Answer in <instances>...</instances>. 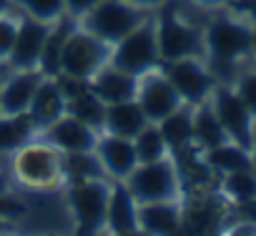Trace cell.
Listing matches in <instances>:
<instances>
[{"mask_svg":"<svg viewBox=\"0 0 256 236\" xmlns=\"http://www.w3.org/2000/svg\"><path fill=\"white\" fill-rule=\"evenodd\" d=\"M134 146H136V158L138 164H154V161H161L166 158V141L158 131L156 124H148L136 138H134Z\"/></svg>","mask_w":256,"mask_h":236,"instance_id":"83f0119b","label":"cell"},{"mask_svg":"<svg viewBox=\"0 0 256 236\" xmlns=\"http://www.w3.org/2000/svg\"><path fill=\"white\" fill-rule=\"evenodd\" d=\"M164 141H166V148L171 151H184L194 144V106H178L174 113H168L164 121L156 124Z\"/></svg>","mask_w":256,"mask_h":236,"instance_id":"44dd1931","label":"cell"},{"mask_svg":"<svg viewBox=\"0 0 256 236\" xmlns=\"http://www.w3.org/2000/svg\"><path fill=\"white\" fill-rule=\"evenodd\" d=\"M76 26H78V20L70 18L68 13L63 18H58L56 23H50L46 48H43V56H40V66H38L46 78H56L60 73V53H63V46H66V40H68V36L73 33Z\"/></svg>","mask_w":256,"mask_h":236,"instance_id":"7402d4cb","label":"cell"},{"mask_svg":"<svg viewBox=\"0 0 256 236\" xmlns=\"http://www.w3.org/2000/svg\"><path fill=\"white\" fill-rule=\"evenodd\" d=\"M161 70L186 106H198L208 100L216 86V78L211 76L204 58H178L171 63H161Z\"/></svg>","mask_w":256,"mask_h":236,"instance_id":"30bf717a","label":"cell"},{"mask_svg":"<svg viewBox=\"0 0 256 236\" xmlns=\"http://www.w3.org/2000/svg\"><path fill=\"white\" fill-rule=\"evenodd\" d=\"M40 68L33 70H10L3 80H0V113L6 116H20L28 113L33 96L38 86L43 83Z\"/></svg>","mask_w":256,"mask_h":236,"instance_id":"5bb4252c","label":"cell"},{"mask_svg":"<svg viewBox=\"0 0 256 236\" xmlns=\"http://www.w3.org/2000/svg\"><path fill=\"white\" fill-rule=\"evenodd\" d=\"M151 10H144L128 0H100L96 8H90L78 26L96 36L98 40L116 46L120 38H126L131 30H136L146 18H151Z\"/></svg>","mask_w":256,"mask_h":236,"instance_id":"3957f363","label":"cell"},{"mask_svg":"<svg viewBox=\"0 0 256 236\" xmlns=\"http://www.w3.org/2000/svg\"><path fill=\"white\" fill-rule=\"evenodd\" d=\"M13 6L40 23H56L66 16V0H13Z\"/></svg>","mask_w":256,"mask_h":236,"instance_id":"f1b7e54d","label":"cell"},{"mask_svg":"<svg viewBox=\"0 0 256 236\" xmlns=\"http://www.w3.org/2000/svg\"><path fill=\"white\" fill-rule=\"evenodd\" d=\"M3 226H6V224H3V221H0V228H3Z\"/></svg>","mask_w":256,"mask_h":236,"instance_id":"bcb514c9","label":"cell"},{"mask_svg":"<svg viewBox=\"0 0 256 236\" xmlns=\"http://www.w3.org/2000/svg\"><path fill=\"white\" fill-rule=\"evenodd\" d=\"M136 86H138V78L136 76H128V73L113 68L110 63H106L98 73H93L88 78L90 93H96L106 106L136 98Z\"/></svg>","mask_w":256,"mask_h":236,"instance_id":"2e32d148","label":"cell"},{"mask_svg":"<svg viewBox=\"0 0 256 236\" xmlns=\"http://www.w3.org/2000/svg\"><path fill=\"white\" fill-rule=\"evenodd\" d=\"M36 136H38V128L28 113H20V116L0 113V154H16L18 148L30 144Z\"/></svg>","mask_w":256,"mask_h":236,"instance_id":"603a6c76","label":"cell"},{"mask_svg":"<svg viewBox=\"0 0 256 236\" xmlns=\"http://www.w3.org/2000/svg\"><path fill=\"white\" fill-rule=\"evenodd\" d=\"M96 156L100 158L103 168L108 176H113L116 181H123L128 174H131L138 166L136 158V146L131 138L123 136H113L100 131L98 134V144H96Z\"/></svg>","mask_w":256,"mask_h":236,"instance_id":"9a60e30c","label":"cell"},{"mask_svg":"<svg viewBox=\"0 0 256 236\" xmlns=\"http://www.w3.org/2000/svg\"><path fill=\"white\" fill-rule=\"evenodd\" d=\"M251 148H254V158L251 161H254V168H256V128H254V146Z\"/></svg>","mask_w":256,"mask_h":236,"instance_id":"ee69618b","label":"cell"},{"mask_svg":"<svg viewBox=\"0 0 256 236\" xmlns=\"http://www.w3.org/2000/svg\"><path fill=\"white\" fill-rule=\"evenodd\" d=\"M128 3H134V6H138L144 10H158L164 3H168V0H128Z\"/></svg>","mask_w":256,"mask_h":236,"instance_id":"d590c367","label":"cell"},{"mask_svg":"<svg viewBox=\"0 0 256 236\" xmlns=\"http://www.w3.org/2000/svg\"><path fill=\"white\" fill-rule=\"evenodd\" d=\"M234 236H256V228H246V226H244V228H238Z\"/></svg>","mask_w":256,"mask_h":236,"instance_id":"f35d334b","label":"cell"},{"mask_svg":"<svg viewBox=\"0 0 256 236\" xmlns=\"http://www.w3.org/2000/svg\"><path fill=\"white\" fill-rule=\"evenodd\" d=\"M204 236H206V234H204Z\"/></svg>","mask_w":256,"mask_h":236,"instance_id":"7dc6e473","label":"cell"},{"mask_svg":"<svg viewBox=\"0 0 256 236\" xmlns=\"http://www.w3.org/2000/svg\"><path fill=\"white\" fill-rule=\"evenodd\" d=\"M208 100L214 106V113L218 118V124L224 126L228 141L241 146L244 151H251V146H254V128H256L254 126V116L244 106V100L236 96L234 86L216 83L211 96H208Z\"/></svg>","mask_w":256,"mask_h":236,"instance_id":"9c48e42d","label":"cell"},{"mask_svg":"<svg viewBox=\"0 0 256 236\" xmlns=\"http://www.w3.org/2000/svg\"><path fill=\"white\" fill-rule=\"evenodd\" d=\"M156 43L161 63L178 58H204V28L181 13L176 0H168L156 10Z\"/></svg>","mask_w":256,"mask_h":236,"instance_id":"7a4b0ae2","label":"cell"},{"mask_svg":"<svg viewBox=\"0 0 256 236\" xmlns=\"http://www.w3.org/2000/svg\"><path fill=\"white\" fill-rule=\"evenodd\" d=\"M191 3L198 6V8H221V6L234 3V0H191Z\"/></svg>","mask_w":256,"mask_h":236,"instance_id":"8d00e7d4","label":"cell"},{"mask_svg":"<svg viewBox=\"0 0 256 236\" xmlns=\"http://www.w3.org/2000/svg\"><path fill=\"white\" fill-rule=\"evenodd\" d=\"M26 208L16 201H8L6 196H0V216H10V214H23Z\"/></svg>","mask_w":256,"mask_h":236,"instance_id":"836d02e7","label":"cell"},{"mask_svg":"<svg viewBox=\"0 0 256 236\" xmlns=\"http://www.w3.org/2000/svg\"><path fill=\"white\" fill-rule=\"evenodd\" d=\"M110 236H151V234H146L144 228H134V231H126V234H110Z\"/></svg>","mask_w":256,"mask_h":236,"instance_id":"74e56055","label":"cell"},{"mask_svg":"<svg viewBox=\"0 0 256 236\" xmlns=\"http://www.w3.org/2000/svg\"><path fill=\"white\" fill-rule=\"evenodd\" d=\"M13 174L28 188H53L63 178V154L50 144L33 138L13 154Z\"/></svg>","mask_w":256,"mask_h":236,"instance_id":"5b68a950","label":"cell"},{"mask_svg":"<svg viewBox=\"0 0 256 236\" xmlns=\"http://www.w3.org/2000/svg\"><path fill=\"white\" fill-rule=\"evenodd\" d=\"M106 168L100 164V158L96 156V151H86V154H63V178H68V184H83V181H96V178H106Z\"/></svg>","mask_w":256,"mask_h":236,"instance_id":"d4e9b609","label":"cell"},{"mask_svg":"<svg viewBox=\"0 0 256 236\" xmlns=\"http://www.w3.org/2000/svg\"><path fill=\"white\" fill-rule=\"evenodd\" d=\"M66 113L73 116V118H78V121H83L86 126L96 128L98 134L103 131L106 103H103L96 93H90V88H88L86 93H80V96L68 98V100H66Z\"/></svg>","mask_w":256,"mask_h":236,"instance_id":"4316f807","label":"cell"},{"mask_svg":"<svg viewBox=\"0 0 256 236\" xmlns=\"http://www.w3.org/2000/svg\"><path fill=\"white\" fill-rule=\"evenodd\" d=\"M8 70H10V68H8V63H6V60H0V80L6 78V73H8Z\"/></svg>","mask_w":256,"mask_h":236,"instance_id":"60d3db41","label":"cell"},{"mask_svg":"<svg viewBox=\"0 0 256 236\" xmlns=\"http://www.w3.org/2000/svg\"><path fill=\"white\" fill-rule=\"evenodd\" d=\"M8 194V181H6V176L0 174V196H6Z\"/></svg>","mask_w":256,"mask_h":236,"instance_id":"ab89813d","label":"cell"},{"mask_svg":"<svg viewBox=\"0 0 256 236\" xmlns=\"http://www.w3.org/2000/svg\"><path fill=\"white\" fill-rule=\"evenodd\" d=\"M63 113H66V96H63L58 80L56 78H43V83L38 86V90L33 96V103L28 108L30 121L36 124L38 131H43L46 126L58 121Z\"/></svg>","mask_w":256,"mask_h":236,"instance_id":"d6986e66","label":"cell"},{"mask_svg":"<svg viewBox=\"0 0 256 236\" xmlns=\"http://www.w3.org/2000/svg\"><path fill=\"white\" fill-rule=\"evenodd\" d=\"M100 3V0H66V13L76 20H80L90 8H96Z\"/></svg>","mask_w":256,"mask_h":236,"instance_id":"d6a6232c","label":"cell"},{"mask_svg":"<svg viewBox=\"0 0 256 236\" xmlns=\"http://www.w3.org/2000/svg\"><path fill=\"white\" fill-rule=\"evenodd\" d=\"M0 236H16V234H10L8 228H0Z\"/></svg>","mask_w":256,"mask_h":236,"instance_id":"f6af8a7d","label":"cell"},{"mask_svg":"<svg viewBox=\"0 0 256 236\" xmlns=\"http://www.w3.org/2000/svg\"><path fill=\"white\" fill-rule=\"evenodd\" d=\"M108 63L128 76H144L161 66L158 43H156V18H146L136 30H131L126 38H120L116 46H110Z\"/></svg>","mask_w":256,"mask_h":236,"instance_id":"277c9868","label":"cell"},{"mask_svg":"<svg viewBox=\"0 0 256 236\" xmlns=\"http://www.w3.org/2000/svg\"><path fill=\"white\" fill-rule=\"evenodd\" d=\"M236 96L244 100V106L251 110V116L256 118V70H246L241 76H236V80L231 83Z\"/></svg>","mask_w":256,"mask_h":236,"instance_id":"4dcf8cb0","label":"cell"},{"mask_svg":"<svg viewBox=\"0 0 256 236\" xmlns=\"http://www.w3.org/2000/svg\"><path fill=\"white\" fill-rule=\"evenodd\" d=\"M241 13L251 26H256V0H241Z\"/></svg>","mask_w":256,"mask_h":236,"instance_id":"e575fe53","label":"cell"},{"mask_svg":"<svg viewBox=\"0 0 256 236\" xmlns=\"http://www.w3.org/2000/svg\"><path fill=\"white\" fill-rule=\"evenodd\" d=\"M38 138L50 144L60 154H86V151H96L98 131L86 126L78 118L63 113L58 121H53L43 131H38Z\"/></svg>","mask_w":256,"mask_h":236,"instance_id":"4fadbf2b","label":"cell"},{"mask_svg":"<svg viewBox=\"0 0 256 236\" xmlns=\"http://www.w3.org/2000/svg\"><path fill=\"white\" fill-rule=\"evenodd\" d=\"M134 228H138V204L123 181H116V184H110V194H108L106 231L108 234H126Z\"/></svg>","mask_w":256,"mask_h":236,"instance_id":"e0dca14e","label":"cell"},{"mask_svg":"<svg viewBox=\"0 0 256 236\" xmlns=\"http://www.w3.org/2000/svg\"><path fill=\"white\" fill-rule=\"evenodd\" d=\"M50 23H40L36 18L20 16L18 20V33L13 40V48L8 53V68L10 70H33L40 66V56L46 48Z\"/></svg>","mask_w":256,"mask_h":236,"instance_id":"7c38bea8","label":"cell"},{"mask_svg":"<svg viewBox=\"0 0 256 236\" xmlns=\"http://www.w3.org/2000/svg\"><path fill=\"white\" fill-rule=\"evenodd\" d=\"M184 226L181 211L174 201L138 204V228L151 236H176Z\"/></svg>","mask_w":256,"mask_h":236,"instance_id":"ffe728a7","label":"cell"},{"mask_svg":"<svg viewBox=\"0 0 256 236\" xmlns=\"http://www.w3.org/2000/svg\"><path fill=\"white\" fill-rule=\"evenodd\" d=\"M206 166H211L221 174H236V171H251L254 161H251L248 151H244L241 146L226 141V144L206 151Z\"/></svg>","mask_w":256,"mask_h":236,"instance_id":"484cf974","label":"cell"},{"mask_svg":"<svg viewBox=\"0 0 256 236\" xmlns=\"http://www.w3.org/2000/svg\"><path fill=\"white\" fill-rule=\"evenodd\" d=\"M226 141H228V136H226L224 126L218 124L211 100L194 106V144H198L204 151H208V148H216Z\"/></svg>","mask_w":256,"mask_h":236,"instance_id":"cb8c5ba5","label":"cell"},{"mask_svg":"<svg viewBox=\"0 0 256 236\" xmlns=\"http://www.w3.org/2000/svg\"><path fill=\"white\" fill-rule=\"evenodd\" d=\"M18 20L20 18L8 16V10L0 13V60H8V53H10L16 33H18Z\"/></svg>","mask_w":256,"mask_h":236,"instance_id":"1f68e13d","label":"cell"},{"mask_svg":"<svg viewBox=\"0 0 256 236\" xmlns=\"http://www.w3.org/2000/svg\"><path fill=\"white\" fill-rule=\"evenodd\" d=\"M251 56L256 58V26H254V38H251Z\"/></svg>","mask_w":256,"mask_h":236,"instance_id":"7bdbcfd3","label":"cell"},{"mask_svg":"<svg viewBox=\"0 0 256 236\" xmlns=\"http://www.w3.org/2000/svg\"><path fill=\"white\" fill-rule=\"evenodd\" d=\"M251 38L254 26L246 18L216 16L204 26V60L216 83L231 86V70L238 60L251 56Z\"/></svg>","mask_w":256,"mask_h":236,"instance_id":"6da1fadb","label":"cell"},{"mask_svg":"<svg viewBox=\"0 0 256 236\" xmlns=\"http://www.w3.org/2000/svg\"><path fill=\"white\" fill-rule=\"evenodd\" d=\"M136 103L141 106V110L146 113L148 124H158L168 113H174L178 106H184V100L178 98V93L174 90V86L168 83V78L164 76L161 66L138 76V86H136Z\"/></svg>","mask_w":256,"mask_h":236,"instance_id":"8fae6325","label":"cell"},{"mask_svg":"<svg viewBox=\"0 0 256 236\" xmlns=\"http://www.w3.org/2000/svg\"><path fill=\"white\" fill-rule=\"evenodd\" d=\"M108 194H110V184H106V178L68 186V206L78 236H100V231L106 228Z\"/></svg>","mask_w":256,"mask_h":236,"instance_id":"8992f818","label":"cell"},{"mask_svg":"<svg viewBox=\"0 0 256 236\" xmlns=\"http://www.w3.org/2000/svg\"><path fill=\"white\" fill-rule=\"evenodd\" d=\"M146 126H148V118L141 110V106L136 103V98L106 106V118H103V131L106 134L123 136V138L134 141Z\"/></svg>","mask_w":256,"mask_h":236,"instance_id":"ac0fdd59","label":"cell"},{"mask_svg":"<svg viewBox=\"0 0 256 236\" xmlns=\"http://www.w3.org/2000/svg\"><path fill=\"white\" fill-rule=\"evenodd\" d=\"M136 204H156V201H174L178 194V176L171 161L161 158L154 164H138L123 178Z\"/></svg>","mask_w":256,"mask_h":236,"instance_id":"ba28073f","label":"cell"},{"mask_svg":"<svg viewBox=\"0 0 256 236\" xmlns=\"http://www.w3.org/2000/svg\"><path fill=\"white\" fill-rule=\"evenodd\" d=\"M110 58V46L83 30L80 26L73 28L68 36L63 53H60V73L58 76H70L88 80L93 73H98Z\"/></svg>","mask_w":256,"mask_h":236,"instance_id":"52a82bcc","label":"cell"},{"mask_svg":"<svg viewBox=\"0 0 256 236\" xmlns=\"http://www.w3.org/2000/svg\"><path fill=\"white\" fill-rule=\"evenodd\" d=\"M224 186L226 191L241 201V204H248L256 198V176L251 171H236V174H226L224 178Z\"/></svg>","mask_w":256,"mask_h":236,"instance_id":"f546056e","label":"cell"},{"mask_svg":"<svg viewBox=\"0 0 256 236\" xmlns=\"http://www.w3.org/2000/svg\"><path fill=\"white\" fill-rule=\"evenodd\" d=\"M10 6H13V0H0V13H6Z\"/></svg>","mask_w":256,"mask_h":236,"instance_id":"b9f144b4","label":"cell"}]
</instances>
